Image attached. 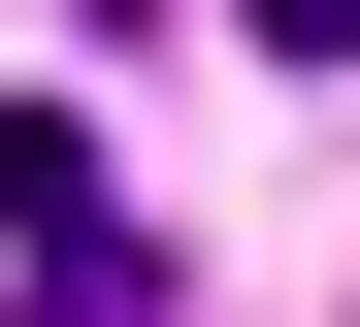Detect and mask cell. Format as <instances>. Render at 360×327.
<instances>
[{"label":"cell","instance_id":"cell-1","mask_svg":"<svg viewBox=\"0 0 360 327\" xmlns=\"http://www.w3.org/2000/svg\"><path fill=\"white\" fill-rule=\"evenodd\" d=\"M0 229H33V327H164V229L98 196V131H33V98H0Z\"/></svg>","mask_w":360,"mask_h":327},{"label":"cell","instance_id":"cell-2","mask_svg":"<svg viewBox=\"0 0 360 327\" xmlns=\"http://www.w3.org/2000/svg\"><path fill=\"white\" fill-rule=\"evenodd\" d=\"M262 65H360V0H262Z\"/></svg>","mask_w":360,"mask_h":327}]
</instances>
